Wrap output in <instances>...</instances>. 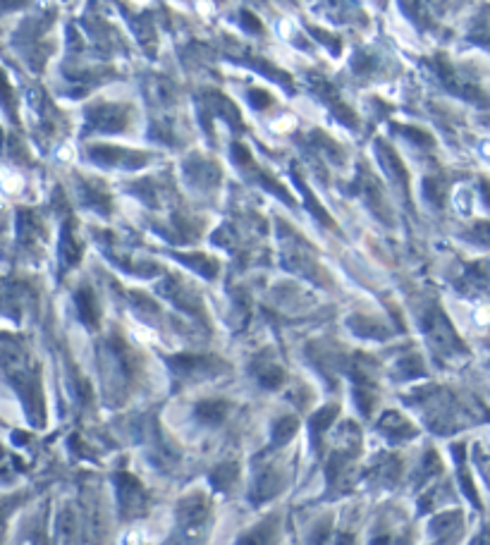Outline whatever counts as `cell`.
Wrapping results in <instances>:
<instances>
[{"instance_id": "ac0fdd59", "label": "cell", "mask_w": 490, "mask_h": 545, "mask_svg": "<svg viewBox=\"0 0 490 545\" xmlns=\"http://www.w3.org/2000/svg\"><path fill=\"white\" fill-rule=\"evenodd\" d=\"M84 196H86V206L96 209L98 213H103V216H110V196L101 184L86 182L84 184Z\"/></svg>"}, {"instance_id": "d6a6232c", "label": "cell", "mask_w": 490, "mask_h": 545, "mask_svg": "<svg viewBox=\"0 0 490 545\" xmlns=\"http://www.w3.org/2000/svg\"><path fill=\"white\" fill-rule=\"evenodd\" d=\"M469 237L481 241V244H490V223H476Z\"/></svg>"}, {"instance_id": "8fae6325", "label": "cell", "mask_w": 490, "mask_h": 545, "mask_svg": "<svg viewBox=\"0 0 490 545\" xmlns=\"http://www.w3.org/2000/svg\"><path fill=\"white\" fill-rule=\"evenodd\" d=\"M378 428H381L388 438H392V440H406V438H414L416 435L414 426H411L406 419H402V414H397V412H385V414H383Z\"/></svg>"}, {"instance_id": "9c48e42d", "label": "cell", "mask_w": 490, "mask_h": 545, "mask_svg": "<svg viewBox=\"0 0 490 545\" xmlns=\"http://www.w3.org/2000/svg\"><path fill=\"white\" fill-rule=\"evenodd\" d=\"M82 241L77 239L75 227H72V221H68L60 230V244H58V256H60V266H63V273L70 271V268L79 266L82 261Z\"/></svg>"}, {"instance_id": "9a60e30c", "label": "cell", "mask_w": 490, "mask_h": 545, "mask_svg": "<svg viewBox=\"0 0 490 545\" xmlns=\"http://www.w3.org/2000/svg\"><path fill=\"white\" fill-rule=\"evenodd\" d=\"M292 179H294V184H297V187H299V192H302V196H304V201H306V209H309L311 213H314V216L319 218L321 223H326L328 227H332V230H335V227H337V225H335V221H332V218L328 216V213H326V209H321L319 199H316V196H314V192H311V189H309V184H306L302 177H299V172H297V170H292Z\"/></svg>"}, {"instance_id": "f546056e", "label": "cell", "mask_w": 490, "mask_h": 545, "mask_svg": "<svg viewBox=\"0 0 490 545\" xmlns=\"http://www.w3.org/2000/svg\"><path fill=\"white\" fill-rule=\"evenodd\" d=\"M249 103H252L254 110H263L273 103V98L268 91H263V89H252V91H249Z\"/></svg>"}, {"instance_id": "6da1fadb", "label": "cell", "mask_w": 490, "mask_h": 545, "mask_svg": "<svg viewBox=\"0 0 490 545\" xmlns=\"http://www.w3.org/2000/svg\"><path fill=\"white\" fill-rule=\"evenodd\" d=\"M421 328L426 333L428 342L436 352H443V354H450V352H466L464 342L461 337L457 335V330L452 328V323L447 321V316L443 313V308L433 306L423 313V321H421Z\"/></svg>"}, {"instance_id": "ba28073f", "label": "cell", "mask_w": 490, "mask_h": 545, "mask_svg": "<svg viewBox=\"0 0 490 545\" xmlns=\"http://www.w3.org/2000/svg\"><path fill=\"white\" fill-rule=\"evenodd\" d=\"M170 366L182 378H189V375H208L213 373V368H225V364L215 357H185V354H180V357L170 359Z\"/></svg>"}, {"instance_id": "7402d4cb", "label": "cell", "mask_w": 490, "mask_h": 545, "mask_svg": "<svg viewBox=\"0 0 490 545\" xmlns=\"http://www.w3.org/2000/svg\"><path fill=\"white\" fill-rule=\"evenodd\" d=\"M299 428V421L294 417H282L275 421L273 426V445H285V442L297 433Z\"/></svg>"}, {"instance_id": "e575fe53", "label": "cell", "mask_w": 490, "mask_h": 545, "mask_svg": "<svg viewBox=\"0 0 490 545\" xmlns=\"http://www.w3.org/2000/svg\"><path fill=\"white\" fill-rule=\"evenodd\" d=\"M471 545H490V529H486V531H483L481 536H478L476 541H473Z\"/></svg>"}, {"instance_id": "603a6c76", "label": "cell", "mask_w": 490, "mask_h": 545, "mask_svg": "<svg viewBox=\"0 0 490 545\" xmlns=\"http://www.w3.org/2000/svg\"><path fill=\"white\" fill-rule=\"evenodd\" d=\"M285 371H282L280 366H275V364H268L263 371H259V380L263 387H268V390H277L282 383H285Z\"/></svg>"}, {"instance_id": "83f0119b", "label": "cell", "mask_w": 490, "mask_h": 545, "mask_svg": "<svg viewBox=\"0 0 490 545\" xmlns=\"http://www.w3.org/2000/svg\"><path fill=\"white\" fill-rule=\"evenodd\" d=\"M443 471V462H440V457L433 449H428L426 452V459H423V474L421 479H428V476H436Z\"/></svg>"}, {"instance_id": "f1b7e54d", "label": "cell", "mask_w": 490, "mask_h": 545, "mask_svg": "<svg viewBox=\"0 0 490 545\" xmlns=\"http://www.w3.org/2000/svg\"><path fill=\"white\" fill-rule=\"evenodd\" d=\"M399 373H402L404 378H414V375L423 373V364H421V359H416V357H406V359H402V361H399Z\"/></svg>"}, {"instance_id": "7c38bea8", "label": "cell", "mask_w": 490, "mask_h": 545, "mask_svg": "<svg viewBox=\"0 0 490 545\" xmlns=\"http://www.w3.org/2000/svg\"><path fill=\"white\" fill-rule=\"evenodd\" d=\"M77 304V316L86 328H98V308H96V297H93L91 288H82L75 294Z\"/></svg>"}, {"instance_id": "ffe728a7", "label": "cell", "mask_w": 490, "mask_h": 545, "mask_svg": "<svg viewBox=\"0 0 490 545\" xmlns=\"http://www.w3.org/2000/svg\"><path fill=\"white\" fill-rule=\"evenodd\" d=\"M349 328H352L356 335H364V337H385L388 335L385 325L378 323V321H371V318L352 316L349 318Z\"/></svg>"}, {"instance_id": "5bb4252c", "label": "cell", "mask_w": 490, "mask_h": 545, "mask_svg": "<svg viewBox=\"0 0 490 545\" xmlns=\"http://www.w3.org/2000/svg\"><path fill=\"white\" fill-rule=\"evenodd\" d=\"M227 409H230V404L225 400H204L197 404L194 414H197V419L201 421V424L218 426L220 421L227 417Z\"/></svg>"}, {"instance_id": "4fadbf2b", "label": "cell", "mask_w": 490, "mask_h": 545, "mask_svg": "<svg viewBox=\"0 0 490 545\" xmlns=\"http://www.w3.org/2000/svg\"><path fill=\"white\" fill-rule=\"evenodd\" d=\"M277 541V519H266L259 526H254L249 533H244L237 545H275Z\"/></svg>"}, {"instance_id": "5b68a950", "label": "cell", "mask_w": 490, "mask_h": 545, "mask_svg": "<svg viewBox=\"0 0 490 545\" xmlns=\"http://www.w3.org/2000/svg\"><path fill=\"white\" fill-rule=\"evenodd\" d=\"M311 89H314L316 96H319L323 103H326L328 108L332 110V115H335L337 120L342 122V125H347V127L359 125V117H356V112L349 108V105L344 103L342 98H339V91L326 80V77L311 75Z\"/></svg>"}, {"instance_id": "d4e9b609", "label": "cell", "mask_w": 490, "mask_h": 545, "mask_svg": "<svg viewBox=\"0 0 490 545\" xmlns=\"http://www.w3.org/2000/svg\"><path fill=\"white\" fill-rule=\"evenodd\" d=\"M309 31L314 33L321 43H326V46L330 48L332 55H339V50H342V41H339L337 36H330V31H323V29H319V27H309Z\"/></svg>"}, {"instance_id": "d6986e66", "label": "cell", "mask_w": 490, "mask_h": 545, "mask_svg": "<svg viewBox=\"0 0 490 545\" xmlns=\"http://www.w3.org/2000/svg\"><path fill=\"white\" fill-rule=\"evenodd\" d=\"M337 417V407L335 404H330V407H323L321 412H316L314 417H311L309 426H311V433H314V442L319 445V438L326 433L328 428H330V424L335 421Z\"/></svg>"}, {"instance_id": "3957f363", "label": "cell", "mask_w": 490, "mask_h": 545, "mask_svg": "<svg viewBox=\"0 0 490 545\" xmlns=\"http://www.w3.org/2000/svg\"><path fill=\"white\" fill-rule=\"evenodd\" d=\"M89 158L98 165L105 167H127V170H137V167H144L151 156L141 154V151H130L122 149V146H105V144H96L89 149Z\"/></svg>"}, {"instance_id": "52a82bcc", "label": "cell", "mask_w": 490, "mask_h": 545, "mask_svg": "<svg viewBox=\"0 0 490 545\" xmlns=\"http://www.w3.org/2000/svg\"><path fill=\"white\" fill-rule=\"evenodd\" d=\"M352 194H359L361 199L366 201V206L376 213L378 218H383L385 216V221H390V216H388V209H385V199H383V192H381V187H378V179L371 175V170L366 165H361L359 167V175H356V179H354V184H352V189H349Z\"/></svg>"}, {"instance_id": "4316f807", "label": "cell", "mask_w": 490, "mask_h": 545, "mask_svg": "<svg viewBox=\"0 0 490 545\" xmlns=\"http://www.w3.org/2000/svg\"><path fill=\"white\" fill-rule=\"evenodd\" d=\"M395 129H397L399 134H404L406 139H411L414 144L433 146V137H431V134H426V132H421V129H416V127H395Z\"/></svg>"}, {"instance_id": "7a4b0ae2", "label": "cell", "mask_w": 490, "mask_h": 545, "mask_svg": "<svg viewBox=\"0 0 490 545\" xmlns=\"http://www.w3.org/2000/svg\"><path fill=\"white\" fill-rule=\"evenodd\" d=\"M130 125V108L122 103H96L86 110V132H122Z\"/></svg>"}, {"instance_id": "4dcf8cb0", "label": "cell", "mask_w": 490, "mask_h": 545, "mask_svg": "<svg viewBox=\"0 0 490 545\" xmlns=\"http://www.w3.org/2000/svg\"><path fill=\"white\" fill-rule=\"evenodd\" d=\"M232 160H235L239 167H249L252 165V151H249L244 144H232Z\"/></svg>"}, {"instance_id": "836d02e7", "label": "cell", "mask_w": 490, "mask_h": 545, "mask_svg": "<svg viewBox=\"0 0 490 545\" xmlns=\"http://www.w3.org/2000/svg\"><path fill=\"white\" fill-rule=\"evenodd\" d=\"M242 24H244V29H249L252 33H263V24H261L259 17H256L254 13H249V10H244L242 13Z\"/></svg>"}, {"instance_id": "cb8c5ba5", "label": "cell", "mask_w": 490, "mask_h": 545, "mask_svg": "<svg viewBox=\"0 0 490 545\" xmlns=\"http://www.w3.org/2000/svg\"><path fill=\"white\" fill-rule=\"evenodd\" d=\"M461 524V514L459 512H445L440 514L436 521H433V531L438 533V536H447V533L457 531V526Z\"/></svg>"}, {"instance_id": "8992f818", "label": "cell", "mask_w": 490, "mask_h": 545, "mask_svg": "<svg viewBox=\"0 0 490 545\" xmlns=\"http://www.w3.org/2000/svg\"><path fill=\"white\" fill-rule=\"evenodd\" d=\"M208 512H210L208 500H206V495H201V493H194V495L185 498L180 502V509H177L182 531H185L189 538L199 536L206 526V521H208Z\"/></svg>"}, {"instance_id": "484cf974", "label": "cell", "mask_w": 490, "mask_h": 545, "mask_svg": "<svg viewBox=\"0 0 490 545\" xmlns=\"http://www.w3.org/2000/svg\"><path fill=\"white\" fill-rule=\"evenodd\" d=\"M423 196H426V199L431 201L433 206L443 204V189H440V179L428 177L426 182H423Z\"/></svg>"}, {"instance_id": "d590c367", "label": "cell", "mask_w": 490, "mask_h": 545, "mask_svg": "<svg viewBox=\"0 0 490 545\" xmlns=\"http://www.w3.org/2000/svg\"><path fill=\"white\" fill-rule=\"evenodd\" d=\"M388 541H390L388 536H378L376 541H373V545H388Z\"/></svg>"}, {"instance_id": "e0dca14e", "label": "cell", "mask_w": 490, "mask_h": 545, "mask_svg": "<svg viewBox=\"0 0 490 545\" xmlns=\"http://www.w3.org/2000/svg\"><path fill=\"white\" fill-rule=\"evenodd\" d=\"M175 256L180 258V261H185L189 268H194V271L201 273L204 278H215L220 271L218 261L210 258V256H206V254H175Z\"/></svg>"}, {"instance_id": "277c9868", "label": "cell", "mask_w": 490, "mask_h": 545, "mask_svg": "<svg viewBox=\"0 0 490 545\" xmlns=\"http://www.w3.org/2000/svg\"><path fill=\"white\" fill-rule=\"evenodd\" d=\"M115 488H118V502L122 516H139L146 509V493H144L141 483L135 476L120 471L115 476Z\"/></svg>"}, {"instance_id": "30bf717a", "label": "cell", "mask_w": 490, "mask_h": 545, "mask_svg": "<svg viewBox=\"0 0 490 545\" xmlns=\"http://www.w3.org/2000/svg\"><path fill=\"white\" fill-rule=\"evenodd\" d=\"M376 154H378V158H381L388 175L397 179V182L402 184L404 194H409V172H406V167H404L402 158L397 156V151L385 142H376Z\"/></svg>"}, {"instance_id": "1f68e13d", "label": "cell", "mask_w": 490, "mask_h": 545, "mask_svg": "<svg viewBox=\"0 0 490 545\" xmlns=\"http://www.w3.org/2000/svg\"><path fill=\"white\" fill-rule=\"evenodd\" d=\"M373 65H376V63H373V58L369 53H356L354 60H352L354 72H359V75H364V72H371Z\"/></svg>"}, {"instance_id": "44dd1931", "label": "cell", "mask_w": 490, "mask_h": 545, "mask_svg": "<svg viewBox=\"0 0 490 545\" xmlns=\"http://www.w3.org/2000/svg\"><path fill=\"white\" fill-rule=\"evenodd\" d=\"M237 474H239L237 464H220L210 471V483H213L218 491H227V488L237 481Z\"/></svg>"}, {"instance_id": "2e32d148", "label": "cell", "mask_w": 490, "mask_h": 545, "mask_svg": "<svg viewBox=\"0 0 490 545\" xmlns=\"http://www.w3.org/2000/svg\"><path fill=\"white\" fill-rule=\"evenodd\" d=\"M280 486H282V481L275 471H263L254 486V495H252L254 502H263V500L273 498L277 491H280Z\"/></svg>"}]
</instances>
